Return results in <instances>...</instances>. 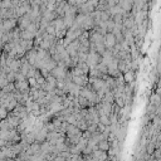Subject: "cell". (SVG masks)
Returning a JSON list of instances; mask_svg holds the SVG:
<instances>
[{
    "instance_id": "277c9868",
    "label": "cell",
    "mask_w": 161,
    "mask_h": 161,
    "mask_svg": "<svg viewBox=\"0 0 161 161\" xmlns=\"http://www.w3.org/2000/svg\"><path fill=\"white\" fill-rule=\"evenodd\" d=\"M15 24H16L15 19H7V20H4V21H3V27H4L5 32L13 30V28L15 27Z\"/></svg>"
},
{
    "instance_id": "ba28073f",
    "label": "cell",
    "mask_w": 161,
    "mask_h": 161,
    "mask_svg": "<svg viewBox=\"0 0 161 161\" xmlns=\"http://www.w3.org/2000/svg\"><path fill=\"white\" fill-rule=\"evenodd\" d=\"M13 7V0H3L1 1V9H10Z\"/></svg>"
},
{
    "instance_id": "6da1fadb",
    "label": "cell",
    "mask_w": 161,
    "mask_h": 161,
    "mask_svg": "<svg viewBox=\"0 0 161 161\" xmlns=\"http://www.w3.org/2000/svg\"><path fill=\"white\" fill-rule=\"evenodd\" d=\"M117 44V39L114 37L113 33H107L105 35V45L107 49H112L114 45Z\"/></svg>"
},
{
    "instance_id": "7a4b0ae2",
    "label": "cell",
    "mask_w": 161,
    "mask_h": 161,
    "mask_svg": "<svg viewBox=\"0 0 161 161\" xmlns=\"http://www.w3.org/2000/svg\"><path fill=\"white\" fill-rule=\"evenodd\" d=\"M92 157L100 160V161H106L108 159V154H107V151H102L100 148H97V150L92 152Z\"/></svg>"
},
{
    "instance_id": "52a82bcc",
    "label": "cell",
    "mask_w": 161,
    "mask_h": 161,
    "mask_svg": "<svg viewBox=\"0 0 161 161\" xmlns=\"http://www.w3.org/2000/svg\"><path fill=\"white\" fill-rule=\"evenodd\" d=\"M100 122L103 123L105 126H110L111 125L110 116H107V114H101V116H100Z\"/></svg>"
},
{
    "instance_id": "30bf717a",
    "label": "cell",
    "mask_w": 161,
    "mask_h": 161,
    "mask_svg": "<svg viewBox=\"0 0 161 161\" xmlns=\"http://www.w3.org/2000/svg\"><path fill=\"white\" fill-rule=\"evenodd\" d=\"M1 48H3V42L0 40V49H1Z\"/></svg>"
},
{
    "instance_id": "8992f818",
    "label": "cell",
    "mask_w": 161,
    "mask_h": 161,
    "mask_svg": "<svg viewBox=\"0 0 161 161\" xmlns=\"http://www.w3.org/2000/svg\"><path fill=\"white\" fill-rule=\"evenodd\" d=\"M15 91V86H14V82L13 83H8L5 87L1 88V92L3 93H13Z\"/></svg>"
},
{
    "instance_id": "9c48e42d",
    "label": "cell",
    "mask_w": 161,
    "mask_h": 161,
    "mask_svg": "<svg viewBox=\"0 0 161 161\" xmlns=\"http://www.w3.org/2000/svg\"><path fill=\"white\" fill-rule=\"evenodd\" d=\"M53 161H67V160H66V157H63V156H61V155H58V156L54 157Z\"/></svg>"
},
{
    "instance_id": "3957f363",
    "label": "cell",
    "mask_w": 161,
    "mask_h": 161,
    "mask_svg": "<svg viewBox=\"0 0 161 161\" xmlns=\"http://www.w3.org/2000/svg\"><path fill=\"white\" fill-rule=\"evenodd\" d=\"M123 79L126 83H131V82H135L136 80V73L134 69H130V71H126L123 74Z\"/></svg>"
},
{
    "instance_id": "5b68a950",
    "label": "cell",
    "mask_w": 161,
    "mask_h": 161,
    "mask_svg": "<svg viewBox=\"0 0 161 161\" xmlns=\"http://www.w3.org/2000/svg\"><path fill=\"white\" fill-rule=\"evenodd\" d=\"M110 147H111V143H110V141H108L107 139H105V140H102V141L98 142V148H100V150H102V151H108V150H110Z\"/></svg>"
}]
</instances>
